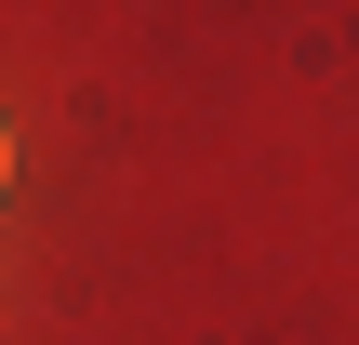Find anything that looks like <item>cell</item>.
<instances>
[{"instance_id": "6da1fadb", "label": "cell", "mask_w": 359, "mask_h": 345, "mask_svg": "<svg viewBox=\"0 0 359 345\" xmlns=\"http://www.w3.org/2000/svg\"><path fill=\"white\" fill-rule=\"evenodd\" d=\"M0 186H13V133H0Z\"/></svg>"}]
</instances>
